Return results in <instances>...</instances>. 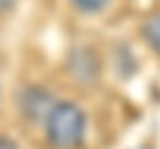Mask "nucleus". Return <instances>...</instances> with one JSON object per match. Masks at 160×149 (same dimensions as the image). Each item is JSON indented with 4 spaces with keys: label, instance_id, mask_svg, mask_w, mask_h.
<instances>
[{
    "label": "nucleus",
    "instance_id": "20e7f679",
    "mask_svg": "<svg viewBox=\"0 0 160 149\" xmlns=\"http://www.w3.org/2000/svg\"><path fill=\"white\" fill-rule=\"evenodd\" d=\"M0 149H22L13 138H8V136H0Z\"/></svg>",
    "mask_w": 160,
    "mask_h": 149
},
{
    "label": "nucleus",
    "instance_id": "f257e3e1",
    "mask_svg": "<svg viewBox=\"0 0 160 149\" xmlns=\"http://www.w3.org/2000/svg\"><path fill=\"white\" fill-rule=\"evenodd\" d=\"M88 117L75 101H56L46 117V138L51 149H78L86 141Z\"/></svg>",
    "mask_w": 160,
    "mask_h": 149
},
{
    "label": "nucleus",
    "instance_id": "7ed1b4c3",
    "mask_svg": "<svg viewBox=\"0 0 160 149\" xmlns=\"http://www.w3.org/2000/svg\"><path fill=\"white\" fill-rule=\"evenodd\" d=\"M69 3H72L78 11H83V13H102L112 0H69Z\"/></svg>",
    "mask_w": 160,
    "mask_h": 149
},
{
    "label": "nucleus",
    "instance_id": "f03ea898",
    "mask_svg": "<svg viewBox=\"0 0 160 149\" xmlns=\"http://www.w3.org/2000/svg\"><path fill=\"white\" fill-rule=\"evenodd\" d=\"M144 40H147V46L160 56V13L158 16H149L147 22H144Z\"/></svg>",
    "mask_w": 160,
    "mask_h": 149
},
{
    "label": "nucleus",
    "instance_id": "39448f33",
    "mask_svg": "<svg viewBox=\"0 0 160 149\" xmlns=\"http://www.w3.org/2000/svg\"><path fill=\"white\" fill-rule=\"evenodd\" d=\"M13 3H16V0H0V13L8 11V8H13Z\"/></svg>",
    "mask_w": 160,
    "mask_h": 149
}]
</instances>
